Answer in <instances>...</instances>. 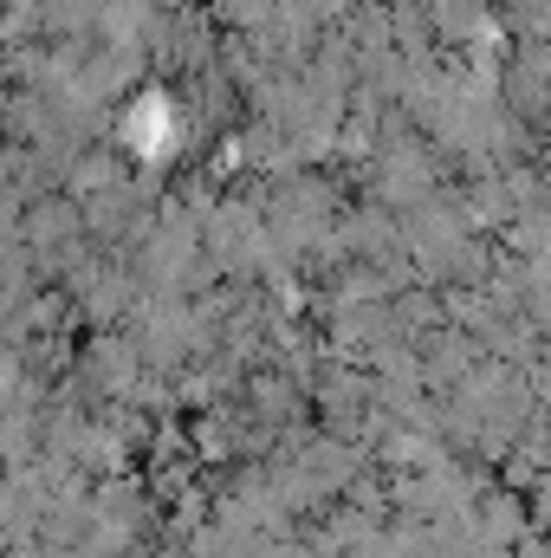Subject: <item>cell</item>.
I'll use <instances>...</instances> for the list:
<instances>
[]
</instances>
